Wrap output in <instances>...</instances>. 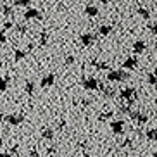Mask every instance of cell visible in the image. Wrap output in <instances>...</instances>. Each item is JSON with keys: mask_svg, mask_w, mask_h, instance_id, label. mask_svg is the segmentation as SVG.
<instances>
[{"mask_svg": "<svg viewBox=\"0 0 157 157\" xmlns=\"http://www.w3.org/2000/svg\"><path fill=\"white\" fill-rule=\"evenodd\" d=\"M136 97H138V93H136V88L133 86H126V88H121L119 92V98L129 105H133L135 102H136Z\"/></svg>", "mask_w": 157, "mask_h": 157, "instance_id": "cell-1", "label": "cell"}, {"mask_svg": "<svg viewBox=\"0 0 157 157\" xmlns=\"http://www.w3.org/2000/svg\"><path fill=\"white\" fill-rule=\"evenodd\" d=\"M129 78V74L126 69H111L107 74V81L111 83H121V81H126Z\"/></svg>", "mask_w": 157, "mask_h": 157, "instance_id": "cell-2", "label": "cell"}, {"mask_svg": "<svg viewBox=\"0 0 157 157\" xmlns=\"http://www.w3.org/2000/svg\"><path fill=\"white\" fill-rule=\"evenodd\" d=\"M4 121L10 126H19L24 123V114L23 112H14V114H9V116H4Z\"/></svg>", "mask_w": 157, "mask_h": 157, "instance_id": "cell-3", "label": "cell"}, {"mask_svg": "<svg viewBox=\"0 0 157 157\" xmlns=\"http://www.w3.org/2000/svg\"><path fill=\"white\" fill-rule=\"evenodd\" d=\"M128 116H129V119H133L138 126H143V124L148 123V116L145 114V112H142V111H131Z\"/></svg>", "mask_w": 157, "mask_h": 157, "instance_id": "cell-4", "label": "cell"}, {"mask_svg": "<svg viewBox=\"0 0 157 157\" xmlns=\"http://www.w3.org/2000/svg\"><path fill=\"white\" fill-rule=\"evenodd\" d=\"M81 85H83L85 90H97L98 88V79L97 78H93V76H88V78H83L81 79Z\"/></svg>", "mask_w": 157, "mask_h": 157, "instance_id": "cell-5", "label": "cell"}, {"mask_svg": "<svg viewBox=\"0 0 157 157\" xmlns=\"http://www.w3.org/2000/svg\"><path fill=\"white\" fill-rule=\"evenodd\" d=\"M111 129L114 135H123L126 131V123L123 119H116L111 123Z\"/></svg>", "mask_w": 157, "mask_h": 157, "instance_id": "cell-6", "label": "cell"}, {"mask_svg": "<svg viewBox=\"0 0 157 157\" xmlns=\"http://www.w3.org/2000/svg\"><path fill=\"white\" fill-rule=\"evenodd\" d=\"M24 19H26V21H38V19H42V12L38 9L28 7V9L24 10Z\"/></svg>", "mask_w": 157, "mask_h": 157, "instance_id": "cell-7", "label": "cell"}, {"mask_svg": "<svg viewBox=\"0 0 157 157\" xmlns=\"http://www.w3.org/2000/svg\"><path fill=\"white\" fill-rule=\"evenodd\" d=\"M79 40H81V43H83V47H92L93 43H95V40H97V35H93V33H83L81 36H79Z\"/></svg>", "mask_w": 157, "mask_h": 157, "instance_id": "cell-8", "label": "cell"}, {"mask_svg": "<svg viewBox=\"0 0 157 157\" xmlns=\"http://www.w3.org/2000/svg\"><path fill=\"white\" fill-rule=\"evenodd\" d=\"M54 83H56V74L48 73V74H45V76L42 78V81H40V86H42V88H48V86H52Z\"/></svg>", "mask_w": 157, "mask_h": 157, "instance_id": "cell-9", "label": "cell"}, {"mask_svg": "<svg viewBox=\"0 0 157 157\" xmlns=\"http://www.w3.org/2000/svg\"><path fill=\"white\" fill-rule=\"evenodd\" d=\"M136 67H138V59H136V57H128V59L123 62V69H126V71L136 69Z\"/></svg>", "mask_w": 157, "mask_h": 157, "instance_id": "cell-10", "label": "cell"}, {"mask_svg": "<svg viewBox=\"0 0 157 157\" xmlns=\"http://www.w3.org/2000/svg\"><path fill=\"white\" fill-rule=\"evenodd\" d=\"M147 50V43L143 42V40H136L133 43V52L135 54H143V52Z\"/></svg>", "mask_w": 157, "mask_h": 157, "instance_id": "cell-11", "label": "cell"}, {"mask_svg": "<svg viewBox=\"0 0 157 157\" xmlns=\"http://www.w3.org/2000/svg\"><path fill=\"white\" fill-rule=\"evenodd\" d=\"M85 14L90 16V17H97L98 16V7L97 5H86V7H85Z\"/></svg>", "mask_w": 157, "mask_h": 157, "instance_id": "cell-12", "label": "cell"}, {"mask_svg": "<svg viewBox=\"0 0 157 157\" xmlns=\"http://www.w3.org/2000/svg\"><path fill=\"white\" fill-rule=\"evenodd\" d=\"M54 136H56L54 129H52V128H45V126H43V128H42V138L43 140H54Z\"/></svg>", "mask_w": 157, "mask_h": 157, "instance_id": "cell-13", "label": "cell"}, {"mask_svg": "<svg viewBox=\"0 0 157 157\" xmlns=\"http://www.w3.org/2000/svg\"><path fill=\"white\" fill-rule=\"evenodd\" d=\"M92 66H93L97 71H109V64H105V62H98L97 59L92 60Z\"/></svg>", "mask_w": 157, "mask_h": 157, "instance_id": "cell-14", "label": "cell"}, {"mask_svg": "<svg viewBox=\"0 0 157 157\" xmlns=\"http://www.w3.org/2000/svg\"><path fill=\"white\" fill-rule=\"evenodd\" d=\"M145 136H147V140H150V142H155V143H157V128H150V129H147Z\"/></svg>", "mask_w": 157, "mask_h": 157, "instance_id": "cell-15", "label": "cell"}, {"mask_svg": "<svg viewBox=\"0 0 157 157\" xmlns=\"http://www.w3.org/2000/svg\"><path fill=\"white\" fill-rule=\"evenodd\" d=\"M9 81H10L9 76H0V92H5L9 88Z\"/></svg>", "mask_w": 157, "mask_h": 157, "instance_id": "cell-16", "label": "cell"}, {"mask_svg": "<svg viewBox=\"0 0 157 157\" xmlns=\"http://www.w3.org/2000/svg\"><path fill=\"white\" fill-rule=\"evenodd\" d=\"M136 12H138V16L142 19H145V21H148V19H150V10L145 9V7H138V10H136Z\"/></svg>", "mask_w": 157, "mask_h": 157, "instance_id": "cell-17", "label": "cell"}, {"mask_svg": "<svg viewBox=\"0 0 157 157\" xmlns=\"http://www.w3.org/2000/svg\"><path fill=\"white\" fill-rule=\"evenodd\" d=\"M111 31H112L111 24H104V26H100V28H98V35H100V36H107Z\"/></svg>", "mask_w": 157, "mask_h": 157, "instance_id": "cell-18", "label": "cell"}, {"mask_svg": "<svg viewBox=\"0 0 157 157\" xmlns=\"http://www.w3.org/2000/svg\"><path fill=\"white\" fill-rule=\"evenodd\" d=\"M28 54H29V50H19V48H17V50L14 52V59L19 62V60H23L24 57L28 56Z\"/></svg>", "mask_w": 157, "mask_h": 157, "instance_id": "cell-19", "label": "cell"}, {"mask_svg": "<svg viewBox=\"0 0 157 157\" xmlns=\"http://www.w3.org/2000/svg\"><path fill=\"white\" fill-rule=\"evenodd\" d=\"M24 92L28 93V95H33L35 93V83L33 81H26L24 83Z\"/></svg>", "mask_w": 157, "mask_h": 157, "instance_id": "cell-20", "label": "cell"}, {"mask_svg": "<svg viewBox=\"0 0 157 157\" xmlns=\"http://www.w3.org/2000/svg\"><path fill=\"white\" fill-rule=\"evenodd\" d=\"M2 12H4L5 17H12V16H14V9H12L10 5H4V7H2Z\"/></svg>", "mask_w": 157, "mask_h": 157, "instance_id": "cell-21", "label": "cell"}, {"mask_svg": "<svg viewBox=\"0 0 157 157\" xmlns=\"http://www.w3.org/2000/svg\"><path fill=\"white\" fill-rule=\"evenodd\" d=\"M147 83L152 85V86H157V76L154 73H148L147 74Z\"/></svg>", "mask_w": 157, "mask_h": 157, "instance_id": "cell-22", "label": "cell"}, {"mask_svg": "<svg viewBox=\"0 0 157 157\" xmlns=\"http://www.w3.org/2000/svg\"><path fill=\"white\" fill-rule=\"evenodd\" d=\"M119 112H121V114H129V112H131V105L124 102V104L119 107Z\"/></svg>", "mask_w": 157, "mask_h": 157, "instance_id": "cell-23", "label": "cell"}, {"mask_svg": "<svg viewBox=\"0 0 157 157\" xmlns=\"http://www.w3.org/2000/svg\"><path fill=\"white\" fill-rule=\"evenodd\" d=\"M29 4H31V0H14V5H17V7H29Z\"/></svg>", "mask_w": 157, "mask_h": 157, "instance_id": "cell-24", "label": "cell"}, {"mask_svg": "<svg viewBox=\"0 0 157 157\" xmlns=\"http://www.w3.org/2000/svg\"><path fill=\"white\" fill-rule=\"evenodd\" d=\"M16 31L21 33V35H24V33L28 31V26H26V24H16Z\"/></svg>", "mask_w": 157, "mask_h": 157, "instance_id": "cell-25", "label": "cell"}, {"mask_svg": "<svg viewBox=\"0 0 157 157\" xmlns=\"http://www.w3.org/2000/svg\"><path fill=\"white\" fill-rule=\"evenodd\" d=\"M47 42H48V35L45 31L40 33V45H47Z\"/></svg>", "mask_w": 157, "mask_h": 157, "instance_id": "cell-26", "label": "cell"}, {"mask_svg": "<svg viewBox=\"0 0 157 157\" xmlns=\"http://www.w3.org/2000/svg\"><path fill=\"white\" fill-rule=\"evenodd\" d=\"M112 116H114V111H105L100 114V119H111Z\"/></svg>", "mask_w": 157, "mask_h": 157, "instance_id": "cell-27", "label": "cell"}, {"mask_svg": "<svg viewBox=\"0 0 157 157\" xmlns=\"http://www.w3.org/2000/svg\"><path fill=\"white\" fill-rule=\"evenodd\" d=\"M148 31L152 33V35H157V23H150V24H148Z\"/></svg>", "mask_w": 157, "mask_h": 157, "instance_id": "cell-28", "label": "cell"}, {"mask_svg": "<svg viewBox=\"0 0 157 157\" xmlns=\"http://www.w3.org/2000/svg\"><path fill=\"white\" fill-rule=\"evenodd\" d=\"M131 143H133V140L126 138V140H123V142H121V147H123V148H124V147H131Z\"/></svg>", "mask_w": 157, "mask_h": 157, "instance_id": "cell-29", "label": "cell"}, {"mask_svg": "<svg viewBox=\"0 0 157 157\" xmlns=\"http://www.w3.org/2000/svg\"><path fill=\"white\" fill-rule=\"evenodd\" d=\"M74 60H76V59H74L73 56H67V57H66V66H71V64H74Z\"/></svg>", "mask_w": 157, "mask_h": 157, "instance_id": "cell-30", "label": "cell"}, {"mask_svg": "<svg viewBox=\"0 0 157 157\" xmlns=\"http://www.w3.org/2000/svg\"><path fill=\"white\" fill-rule=\"evenodd\" d=\"M5 42H7V36H5L4 31H0V43H5Z\"/></svg>", "mask_w": 157, "mask_h": 157, "instance_id": "cell-31", "label": "cell"}, {"mask_svg": "<svg viewBox=\"0 0 157 157\" xmlns=\"http://www.w3.org/2000/svg\"><path fill=\"white\" fill-rule=\"evenodd\" d=\"M19 152V145H14V147H12V148H10V155H12V154H17Z\"/></svg>", "mask_w": 157, "mask_h": 157, "instance_id": "cell-32", "label": "cell"}, {"mask_svg": "<svg viewBox=\"0 0 157 157\" xmlns=\"http://www.w3.org/2000/svg\"><path fill=\"white\" fill-rule=\"evenodd\" d=\"M14 24H12V21H7V23L4 24V29H9V28H12Z\"/></svg>", "mask_w": 157, "mask_h": 157, "instance_id": "cell-33", "label": "cell"}, {"mask_svg": "<svg viewBox=\"0 0 157 157\" xmlns=\"http://www.w3.org/2000/svg\"><path fill=\"white\" fill-rule=\"evenodd\" d=\"M29 157H40V154H38L36 150H31V152H29Z\"/></svg>", "mask_w": 157, "mask_h": 157, "instance_id": "cell-34", "label": "cell"}, {"mask_svg": "<svg viewBox=\"0 0 157 157\" xmlns=\"http://www.w3.org/2000/svg\"><path fill=\"white\" fill-rule=\"evenodd\" d=\"M0 157H10L9 152H0Z\"/></svg>", "mask_w": 157, "mask_h": 157, "instance_id": "cell-35", "label": "cell"}, {"mask_svg": "<svg viewBox=\"0 0 157 157\" xmlns=\"http://www.w3.org/2000/svg\"><path fill=\"white\" fill-rule=\"evenodd\" d=\"M81 157H92V155H90V154H83Z\"/></svg>", "mask_w": 157, "mask_h": 157, "instance_id": "cell-36", "label": "cell"}, {"mask_svg": "<svg viewBox=\"0 0 157 157\" xmlns=\"http://www.w3.org/2000/svg\"><path fill=\"white\" fill-rule=\"evenodd\" d=\"M2 145H4V140H2V138H0V147H2Z\"/></svg>", "mask_w": 157, "mask_h": 157, "instance_id": "cell-37", "label": "cell"}, {"mask_svg": "<svg viewBox=\"0 0 157 157\" xmlns=\"http://www.w3.org/2000/svg\"><path fill=\"white\" fill-rule=\"evenodd\" d=\"M154 104H155V105H157V97H155V98H154Z\"/></svg>", "mask_w": 157, "mask_h": 157, "instance_id": "cell-38", "label": "cell"}, {"mask_svg": "<svg viewBox=\"0 0 157 157\" xmlns=\"http://www.w3.org/2000/svg\"><path fill=\"white\" fill-rule=\"evenodd\" d=\"M154 74H155V76H157V67H155V69H154Z\"/></svg>", "mask_w": 157, "mask_h": 157, "instance_id": "cell-39", "label": "cell"}, {"mask_svg": "<svg viewBox=\"0 0 157 157\" xmlns=\"http://www.w3.org/2000/svg\"><path fill=\"white\" fill-rule=\"evenodd\" d=\"M102 2H104V4H107V2H109V0H102Z\"/></svg>", "mask_w": 157, "mask_h": 157, "instance_id": "cell-40", "label": "cell"}, {"mask_svg": "<svg viewBox=\"0 0 157 157\" xmlns=\"http://www.w3.org/2000/svg\"><path fill=\"white\" fill-rule=\"evenodd\" d=\"M152 157H157V154H152Z\"/></svg>", "mask_w": 157, "mask_h": 157, "instance_id": "cell-41", "label": "cell"}]
</instances>
